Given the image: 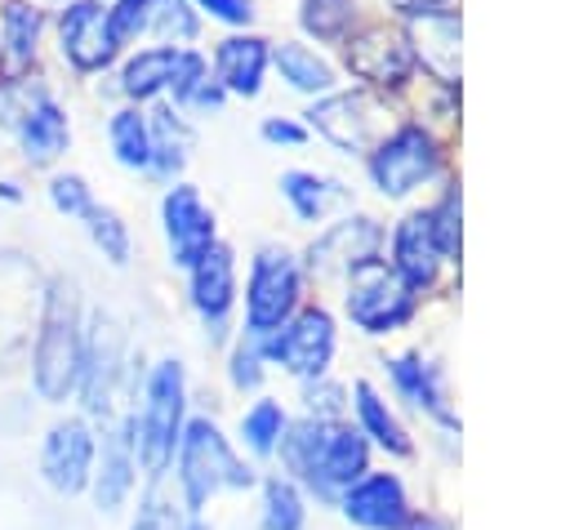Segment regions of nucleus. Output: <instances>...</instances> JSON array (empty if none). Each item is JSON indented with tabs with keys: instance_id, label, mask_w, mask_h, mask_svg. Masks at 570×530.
Segmentation results:
<instances>
[{
	"instance_id": "46",
	"label": "nucleus",
	"mask_w": 570,
	"mask_h": 530,
	"mask_svg": "<svg viewBox=\"0 0 570 530\" xmlns=\"http://www.w3.org/2000/svg\"><path fill=\"white\" fill-rule=\"evenodd\" d=\"M374 9H379V13H387V18H396V22H419V18H432V13L459 9V0H379Z\"/></svg>"
},
{
	"instance_id": "12",
	"label": "nucleus",
	"mask_w": 570,
	"mask_h": 530,
	"mask_svg": "<svg viewBox=\"0 0 570 530\" xmlns=\"http://www.w3.org/2000/svg\"><path fill=\"white\" fill-rule=\"evenodd\" d=\"M383 263H387L423 303H432V298H454L459 272H463V267H454V263L445 258V249H441V241H436V232H432L423 205H405V209H396V214L387 218Z\"/></svg>"
},
{
	"instance_id": "23",
	"label": "nucleus",
	"mask_w": 570,
	"mask_h": 530,
	"mask_svg": "<svg viewBox=\"0 0 570 530\" xmlns=\"http://www.w3.org/2000/svg\"><path fill=\"white\" fill-rule=\"evenodd\" d=\"M334 508H338L343 521L356 526V530H396V526L414 512L405 481H401L396 472H387V468H383V472L370 468L361 481H352V485L338 494Z\"/></svg>"
},
{
	"instance_id": "9",
	"label": "nucleus",
	"mask_w": 570,
	"mask_h": 530,
	"mask_svg": "<svg viewBox=\"0 0 570 530\" xmlns=\"http://www.w3.org/2000/svg\"><path fill=\"white\" fill-rule=\"evenodd\" d=\"M423 298L383 263H361L338 281V316L365 338H392L423 316Z\"/></svg>"
},
{
	"instance_id": "32",
	"label": "nucleus",
	"mask_w": 570,
	"mask_h": 530,
	"mask_svg": "<svg viewBox=\"0 0 570 530\" xmlns=\"http://www.w3.org/2000/svg\"><path fill=\"white\" fill-rule=\"evenodd\" d=\"M419 205H423V214H428V223H432L445 258L454 267H463V178H459V169L432 196H423Z\"/></svg>"
},
{
	"instance_id": "42",
	"label": "nucleus",
	"mask_w": 570,
	"mask_h": 530,
	"mask_svg": "<svg viewBox=\"0 0 570 530\" xmlns=\"http://www.w3.org/2000/svg\"><path fill=\"white\" fill-rule=\"evenodd\" d=\"M258 138L267 147H281V151H298V147L312 143V134H307V125H303L298 111H267L258 120Z\"/></svg>"
},
{
	"instance_id": "3",
	"label": "nucleus",
	"mask_w": 570,
	"mask_h": 530,
	"mask_svg": "<svg viewBox=\"0 0 570 530\" xmlns=\"http://www.w3.org/2000/svg\"><path fill=\"white\" fill-rule=\"evenodd\" d=\"M85 294L80 281L58 272L40 289L36 334H31V387L49 405H67L76 396L80 379V352H85Z\"/></svg>"
},
{
	"instance_id": "41",
	"label": "nucleus",
	"mask_w": 570,
	"mask_h": 530,
	"mask_svg": "<svg viewBox=\"0 0 570 530\" xmlns=\"http://www.w3.org/2000/svg\"><path fill=\"white\" fill-rule=\"evenodd\" d=\"M183 526H187L183 503H178L174 494H165L160 485H147V494H142L138 508H134L129 530H183Z\"/></svg>"
},
{
	"instance_id": "49",
	"label": "nucleus",
	"mask_w": 570,
	"mask_h": 530,
	"mask_svg": "<svg viewBox=\"0 0 570 530\" xmlns=\"http://www.w3.org/2000/svg\"><path fill=\"white\" fill-rule=\"evenodd\" d=\"M183 530H214V526H209L205 517H191V512H187V526H183Z\"/></svg>"
},
{
	"instance_id": "10",
	"label": "nucleus",
	"mask_w": 570,
	"mask_h": 530,
	"mask_svg": "<svg viewBox=\"0 0 570 530\" xmlns=\"http://www.w3.org/2000/svg\"><path fill=\"white\" fill-rule=\"evenodd\" d=\"M383 245H387V218L379 209L352 205V209L334 214L330 223L312 227V236L298 245V254H303L312 289H321V285L338 289V281L347 272H356L361 263L383 258Z\"/></svg>"
},
{
	"instance_id": "48",
	"label": "nucleus",
	"mask_w": 570,
	"mask_h": 530,
	"mask_svg": "<svg viewBox=\"0 0 570 530\" xmlns=\"http://www.w3.org/2000/svg\"><path fill=\"white\" fill-rule=\"evenodd\" d=\"M0 200H9V205H18V200H22V187H18L13 178H0Z\"/></svg>"
},
{
	"instance_id": "21",
	"label": "nucleus",
	"mask_w": 570,
	"mask_h": 530,
	"mask_svg": "<svg viewBox=\"0 0 570 530\" xmlns=\"http://www.w3.org/2000/svg\"><path fill=\"white\" fill-rule=\"evenodd\" d=\"M276 192H281L289 218L303 223V227H321L334 214H343V209L356 205L352 183L338 178V174H330V169H316V165H289V169H281Z\"/></svg>"
},
{
	"instance_id": "1",
	"label": "nucleus",
	"mask_w": 570,
	"mask_h": 530,
	"mask_svg": "<svg viewBox=\"0 0 570 530\" xmlns=\"http://www.w3.org/2000/svg\"><path fill=\"white\" fill-rule=\"evenodd\" d=\"M459 138L432 129L428 120L396 111V120L374 138V147L361 156V178L374 192V200L405 209L432 196L459 165H454Z\"/></svg>"
},
{
	"instance_id": "31",
	"label": "nucleus",
	"mask_w": 570,
	"mask_h": 530,
	"mask_svg": "<svg viewBox=\"0 0 570 530\" xmlns=\"http://www.w3.org/2000/svg\"><path fill=\"white\" fill-rule=\"evenodd\" d=\"M107 151L120 169L142 174L151 169V125H147V107L134 102H116L107 111Z\"/></svg>"
},
{
	"instance_id": "45",
	"label": "nucleus",
	"mask_w": 570,
	"mask_h": 530,
	"mask_svg": "<svg viewBox=\"0 0 570 530\" xmlns=\"http://www.w3.org/2000/svg\"><path fill=\"white\" fill-rule=\"evenodd\" d=\"M227 102H232V98H227V94H223V85L209 76V80H200V85L191 89V98H187L178 111H183L187 120H205V116H223V107H227Z\"/></svg>"
},
{
	"instance_id": "17",
	"label": "nucleus",
	"mask_w": 570,
	"mask_h": 530,
	"mask_svg": "<svg viewBox=\"0 0 570 530\" xmlns=\"http://www.w3.org/2000/svg\"><path fill=\"white\" fill-rule=\"evenodd\" d=\"M53 45L76 76H107L125 53L111 31L107 0H62L53 13Z\"/></svg>"
},
{
	"instance_id": "38",
	"label": "nucleus",
	"mask_w": 570,
	"mask_h": 530,
	"mask_svg": "<svg viewBox=\"0 0 570 530\" xmlns=\"http://www.w3.org/2000/svg\"><path fill=\"white\" fill-rule=\"evenodd\" d=\"M45 196H49V205H53L62 218H71V223H80V218L98 205V196H94L89 178H85V174H76V169H53V174H49V183H45Z\"/></svg>"
},
{
	"instance_id": "5",
	"label": "nucleus",
	"mask_w": 570,
	"mask_h": 530,
	"mask_svg": "<svg viewBox=\"0 0 570 530\" xmlns=\"http://www.w3.org/2000/svg\"><path fill=\"white\" fill-rule=\"evenodd\" d=\"M334 62L347 85H356L392 107H405L410 94L419 89V62H414L405 22H396L379 9H370L361 18V27L334 49Z\"/></svg>"
},
{
	"instance_id": "24",
	"label": "nucleus",
	"mask_w": 570,
	"mask_h": 530,
	"mask_svg": "<svg viewBox=\"0 0 570 530\" xmlns=\"http://www.w3.org/2000/svg\"><path fill=\"white\" fill-rule=\"evenodd\" d=\"M9 134H13L22 165L49 169L71 151V111L62 107V98L53 89H45V94H36V102L18 116V125Z\"/></svg>"
},
{
	"instance_id": "28",
	"label": "nucleus",
	"mask_w": 570,
	"mask_h": 530,
	"mask_svg": "<svg viewBox=\"0 0 570 530\" xmlns=\"http://www.w3.org/2000/svg\"><path fill=\"white\" fill-rule=\"evenodd\" d=\"M49 13L40 0H0V76H36Z\"/></svg>"
},
{
	"instance_id": "16",
	"label": "nucleus",
	"mask_w": 570,
	"mask_h": 530,
	"mask_svg": "<svg viewBox=\"0 0 570 530\" xmlns=\"http://www.w3.org/2000/svg\"><path fill=\"white\" fill-rule=\"evenodd\" d=\"M156 223H160V241H165V258L169 267L187 272L205 249H214L223 241L218 214L205 200V192L191 178L165 183L160 200H156Z\"/></svg>"
},
{
	"instance_id": "35",
	"label": "nucleus",
	"mask_w": 570,
	"mask_h": 530,
	"mask_svg": "<svg viewBox=\"0 0 570 530\" xmlns=\"http://www.w3.org/2000/svg\"><path fill=\"white\" fill-rule=\"evenodd\" d=\"M258 490H263L258 530H303L307 526V494L285 472H267L258 481Z\"/></svg>"
},
{
	"instance_id": "18",
	"label": "nucleus",
	"mask_w": 570,
	"mask_h": 530,
	"mask_svg": "<svg viewBox=\"0 0 570 530\" xmlns=\"http://www.w3.org/2000/svg\"><path fill=\"white\" fill-rule=\"evenodd\" d=\"M209 76L223 85L227 98H240V102H254L263 98L267 80H272V36L249 27V31H223L209 49Z\"/></svg>"
},
{
	"instance_id": "19",
	"label": "nucleus",
	"mask_w": 570,
	"mask_h": 530,
	"mask_svg": "<svg viewBox=\"0 0 570 530\" xmlns=\"http://www.w3.org/2000/svg\"><path fill=\"white\" fill-rule=\"evenodd\" d=\"M94 459H98V432L85 414H67V419L49 423V432L40 441V477L53 494L71 499V494L89 490Z\"/></svg>"
},
{
	"instance_id": "47",
	"label": "nucleus",
	"mask_w": 570,
	"mask_h": 530,
	"mask_svg": "<svg viewBox=\"0 0 570 530\" xmlns=\"http://www.w3.org/2000/svg\"><path fill=\"white\" fill-rule=\"evenodd\" d=\"M396 530H459V526H454L450 517H441V512H419V508H414Z\"/></svg>"
},
{
	"instance_id": "36",
	"label": "nucleus",
	"mask_w": 570,
	"mask_h": 530,
	"mask_svg": "<svg viewBox=\"0 0 570 530\" xmlns=\"http://www.w3.org/2000/svg\"><path fill=\"white\" fill-rule=\"evenodd\" d=\"M80 227H85V236H89V245L111 263V267H129L134 263V232H129V223H125V214L116 209V205H94L85 218H80Z\"/></svg>"
},
{
	"instance_id": "26",
	"label": "nucleus",
	"mask_w": 570,
	"mask_h": 530,
	"mask_svg": "<svg viewBox=\"0 0 570 530\" xmlns=\"http://www.w3.org/2000/svg\"><path fill=\"white\" fill-rule=\"evenodd\" d=\"M272 76L294 98H303V102H312V98H321V94H330V89L343 85L334 53L330 49H316V45H307L298 36H281V40L272 36Z\"/></svg>"
},
{
	"instance_id": "29",
	"label": "nucleus",
	"mask_w": 570,
	"mask_h": 530,
	"mask_svg": "<svg viewBox=\"0 0 570 530\" xmlns=\"http://www.w3.org/2000/svg\"><path fill=\"white\" fill-rule=\"evenodd\" d=\"M147 125H151V169H147V178H156L160 187L187 178V165H191V151H196V120H187L169 102H151Z\"/></svg>"
},
{
	"instance_id": "22",
	"label": "nucleus",
	"mask_w": 570,
	"mask_h": 530,
	"mask_svg": "<svg viewBox=\"0 0 570 530\" xmlns=\"http://www.w3.org/2000/svg\"><path fill=\"white\" fill-rule=\"evenodd\" d=\"M419 80L428 85H459L463 89V9H445L419 22H405Z\"/></svg>"
},
{
	"instance_id": "37",
	"label": "nucleus",
	"mask_w": 570,
	"mask_h": 530,
	"mask_svg": "<svg viewBox=\"0 0 570 530\" xmlns=\"http://www.w3.org/2000/svg\"><path fill=\"white\" fill-rule=\"evenodd\" d=\"M401 111H410V116L428 120L432 129L459 138V125H463V89L459 85H428V80H419V89L410 94V102Z\"/></svg>"
},
{
	"instance_id": "2",
	"label": "nucleus",
	"mask_w": 570,
	"mask_h": 530,
	"mask_svg": "<svg viewBox=\"0 0 570 530\" xmlns=\"http://www.w3.org/2000/svg\"><path fill=\"white\" fill-rule=\"evenodd\" d=\"M276 459H281V472L303 494H316L321 503H338V494L370 472L374 450L352 428V419L321 423V419L298 414V419H289V428L276 445Z\"/></svg>"
},
{
	"instance_id": "25",
	"label": "nucleus",
	"mask_w": 570,
	"mask_h": 530,
	"mask_svg": "<svg viewBox=\"0 0 570 530\" xmlns=\"http://www.w3.org/2000/svg\"><path fill=\"white\" fill-rule=\"evenodd\" d=\"M347 419L370 441V450H383L387 459H414L419 454L405 419L396 414V405L387 401V392L374 379H352V387H347Z\"/></svg>"
},
{
	"instance_id": "39",
	"label": "nucleus",
	"mask_w": 570,
	"mask_h": 530,
	"mask_svg": "<svg viewBox=\"0 0 570 530\" xmlns=\"http://www.w3.org/2000/svg\"><path fill=\"white\" fill-rule=\"evenodd\" d=\"M267 370H272V365L263 361L258 338H249V334H240V330H236V338L227 343V383L245 396V392H258V387H263Z\"/></svg>"
},
{
	"instance_id": "33",
	"label": "nucleus",
	"mask_w": 570,
	"mask_h": 530,
	"mask_svg": "<svg viewBox=\"0 0 570 530\" xmlns=\"http://www.w3.org/2000/svg\"><path fill=\"white\" fill-rule=\"evenodd\" d=\"M289 419H294V414L285 410V401L258 396V401H249V405L240 410L236 432H240V441H245V450H249L254 459H276V445H281Z\"/></svg>"
},
{
	"instance_id": "34",
	"label": "nucleus",
	"mask_w": 570,
	"mask_h": 530,
	"mask_svg": "<svg viewBox=\"0 0 570 530\" xmlns=\"http://www.w3.org/2000/svg\"><path fill=\"white\" fill-rule=\"evenodd\" d=\"M205 18L191 9V0H151L147 4V40L142 45H200Z\"/></svg>"
},
{
	"instance_id": "30",
	"label": "nucleus",
	"mask_w": 570,
	"mask_h": 530,
	"mask_svg": "<svg viewBox=\"0 0 570 530\" xmlns=\"http://www.w3.org/2000/svg\"><path fill=\"white\" fill-rule=\"evenodd\" d=\"M370 9V0H294V36L334 53Z\"/></svg>"
},
{
	"instance_id": "43",
	"label": "nucleus",
	"mask_w": 570,
	"mask_h": 530,
	"mask_svg": "<svg viewBox=\"0 0 570 530\" xmlns=\"http://www.w3.org/2000/svg\"><path fill=\"white\" fill-rule=\"evenodd\" d=\"M191 9L205 22H218L223 31H249V27H258V0H191Z\"/></svg>"
},
{
	"instance_id": "6",
	"label": "nucleus",
	"mask_w": 570,
	"mask_h": 530,
	"mask_svg": "<svg viewBox=\"0 0 570 530\" xmlns=\"http://www.w3.org/2000/svg\"><path fill=\"white\" fill-rule=\"evenodd\" d=\"M174 481H178V503L191 517H205L209 499L223 490H249L258 485V468L245 463V454L232 445L218 419L209 414H187L178 454H174Z\"/></svg>"
},
{
	"instance_id": "4",
	"label": "nucleus",
	"mask_w": 570,
	"mask_h": 530,
	"mask_svg": "<svg viewBox=\"0 0 570 530\" xmlns=\"http://www.w3.org/2000/svg\"><path fill=\"white\" fill-rule=\"evenodd\" d=\"M134 419V454H138V472L160 485L174 468L183 428H187V365L178 356H156L134 392L129 405Z\"/></svg>"
},
{
	"instance_id": "27",
	"label": "nucleus",
	"mask_w": 570,
	"mask_h": 530,
	"mask_svg": "<svg viewBox=\"0 0 570 530\" xmlns=\"http://www.w3.org/2000/svg\"><path fill=\"white\" fill-rule=\"evenodd\" d=\"M174 67H178V45H134V49H125L116 71H111L116 98L134 102V107L165 102L169 85H174Z\"/></svg>"
},
{
	"instance_id": "15",
	"label": "nucleus",
	"mask_w": 570,
	"mask_h": 530,
	"mask_svg": "<svg viewBox=\"0 0 570 530\" xmlns=\"http://www.w3.org/2000/svg\"><path fill=\"white\" fill-rule=\"evenodd\" d=\"M187 307L196 312L205 343L209 347H227L236 338V312H240V258L232 241H218L214 249H205L187 272Z\"/></svg>"
},
{
	"instance_id": "20",
	"label": "nucleus",
	"mask_w": 570,
	"mask_h": 530,
	"mask_svg": "<svg viewBox=\"0 0 570 530\" xmlns=\"http://www.w3.org/2000/svg\"><path fill=\"white\" fill-rule=\"evenodd\" d=\"M138 485V454H134V419L129 410L111 414L98 432V459H94V477H89V490H94V508L102 517H116L129 494Z\"/></svg>"
},
{
	"instance_id": "44",
	"label": "nucleus",
	"mask_w": 570,
	"mask_h": 530,
	"mask_svg": "<svg viewBox=\"0 0 570 530\" xmlns=\"http://www.w3.org/2000/svg\"><path fill=\"white\" fill-rule=\"evenodd\" d=\"M147 4H151V0H107L111 31H116L120 49H134V45L147 40Z\"/></svg>"
},
{
	"instance_id": "13",
	"label": "nucleus",
	"mask_w": 570,
	"mask_h": 530,
	"mask_svg": "<svg viewBox=\"0 0 570 530\" xmlns=\"http://www.w3.org/2000/svg\"><path fill=\"white\" fill-rule=\"evenodd\" d=\"M258 347H263V361L289 374L294 383L321 379L338 356V312L325 298H307L281 330L258 338Z\"/></svg>"
},
{
	"instance_id": "8",
	"label": "nucleus",
	"mask_w": 570,
	"mask_h": 530,
	"mask_svg": "<svg viewBox=\"0 0 570 530\" xmlns=\"http://www.w3.org/2000/svg\"><path fill=\"white\" fill-rule=\"evenodd\" d=\"M142 361L129 356V343H125V325L116 321V312L107 307H89L85 316V352H80V379H76V401L85 410V419H111L120 414L116 401H120V387L129 383L138 392V370Z\"/></svg>"
},
{
	"instance_id": "11",
	"label": "nucleus",
	"mask_w": 570,
	"mask_h": 530,
	"mask_svg": "<svg viewBox=\"0 0 570 530\" xmlns=\"http://www.w3.org/2000/svg\"><path fill=\"white\" fill-rule=\"evenodd\" d=\"M396 111L401 107H392V102H383V98H374V94H365V89H356V85H338V89H330V94H321V98H312V102H303V125H307V134L316 138V143H325L334 156H343V160H356L361 165V156L374 147V138L396 120Z\"/></svg>"
},
{
	"instance_id": "7",
	"label": "nucleus",
	"mask_w": 570,
	"mask_h": 530,
	"mask_svg": "<svg viewBox=\"0 0 570 530\" xmlns=\"http://www.w3.org/2000/svg\"><path fill=\"white\" fill-rule=\"evenodd\" d=\"M312 298V281L303 267L298 245L289 241H258L249 263H245V285H240V334L267 338L281 330L303 303Z\"/></svg>"
},
{
	"instance_id": "40",
	"label": "nucleus",
	"mask_w": 570,
	"mask_h": 530,
	"mask_svg": "<svg viewBox=\"0 0 570 530\" xmlns=\"http://www.w3.org/2000/svg\"><path fill=\"white\" fill-rule=\"evenodd\" d=\"M298 405H303L307 419L338 423V419H347V383H338L334 374L303 379V383H298Z\"/></svg>"
},
{
	"instance_id": "14",
	"label": "nucleus",
	"mask_w": 570,
	"mask_h": 530,
	"mask_svg": "<svg viewBox=\"0 0 570 530\" xmlns=\"http://www.w3.org/2000/svg\"><path fill=\"white\" fill-rule=\"evenodd\" d=\"M383 374H387L392 396L405 410H414L441 441H459L463 436V419H459V405H454L450 374H445L441 356H432L423 347H405V352L383 356Z\"/></svg>"
}]
</instances>
